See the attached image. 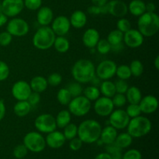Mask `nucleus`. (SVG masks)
<instances>
[{"instance_id":"nucleus-1","label":"nucleus","mask_w":159,"mask_h":159,"mask_svg":"<svg viewBox=\"0 0 159 159\" xmlns=\"http://www.w3.org/2000/svg\"><path fill=\"white\" fill-rule=\"evenodd\" d=\"M71 75L79 83H89L96 75V66L89 59H79L71 68Z\"/></svg>"},{"instance_id":"nucleus-2","label":"nucleus","mask_w":159,"mask_h":159,"mask_svg":"<svg viewBox=\"0 0 159 159\" xmlns=\"http://www.w3.org/2000/svg\"><path fill=\"white\" fill-rule=\"evenodd\" d=\"M102 126L96 120L89 119L82 121L78 127V135L85 144H93L99 139Z\"/></svg>"},{"instance_id":"nucleus-3","label":"nucleus","mask_w":159,"mask_h":159,"mask_svg":"<svg viewBox=\"0 0 159 159\" xmlns=\"http://www.w3.org/2000/svg\"><path fill=\"white\" fill-rule=\"evenodd\" d=\"M138 30L144 37H152L159 30V16L156 12H145L138 20Z\"/></svg>"},{"instance_id":"nucleus-4","label":"nucleus","mask_w":159,"mask_h":159,"mask_svg":"<svg viewBox=\"0 0 159 159\" xmlns=\"http://www.w3.org/2000/svg\"><path fill=\"white\" fill-rule=\"evenodd\" d=\"M152 124L150 120L144 116L131 118L127 127V133L133 138H140L150 133Z\"/></svg>"},{"instance_id":"nucleus-5","label":"nucleus","mask_w":159,"mask_h":159,"mask_svg":"<svg viewBox=\"0 0 159 159\" xmlns=\"http://www.w3.org/2000/svg\"><path fill=\"white\" fill-rule=\"evenodd\" d=\"M56 35L51 26H41L34 34L32 43L34 48L40 51H46L53 47Z\"/></svg>"},{"instance_id":"nucleus-6","label":"nucleus","mask_w":159,"mask_h":159,"mask_svg":"<svg viewBox=\"0 0 159 159\" xmlns=\"http://www.w3.org/2000/svg\"><path fill=\"white\" fill-rule=\"evenodd\" d=\"M68 111L71 115L75 116H85L89 113L92 108L91 101L89 100L84 96H79L73 97L68 105Z\"/></svg>"},{"instance_id":"nucleus-7","label":"nucleus","mask_w":159,"mask_h":159,"mask_svg":"<svg viewBox=\"0 0 159 159\" xmlns=\"http://www.w3.org/2000/svg\"><path fill=\"white\" fill-rule=\"evenodd\" d=\"M23 144L28 151L34 153H40L46 148V141L41 133L38 131H30L23 138Z\"/></svg>"},{"instance_id":"nucleus-8","label":"nucleus","mask_w":159,"mask_h":159,"mask_svg":"<svg viewBox=\"0 0 159 159\" xmlns=\"http://www.w3.org/2000/svg\"><path fill=\"white\" fill-rule=\"evenodd\" d=\"M30 26L27 22L22 18L13 17L8 20L6 23V31L12 37H22L29 33Z\"/></svg>"},{"instance_id":"nucleus-9","label":"nucleus","mask_w":159,"mask_h":159,"mask_svg":"<svg viewBox=\"0 0 159 159\" xmlns=\"http://www.w3.org/2000/svg\"><path fill=\"white\" fill-rule=\"evenodd\" d=\"M34 127L40 133H51L57 129L55 116L50 113H43L39 115L34 120Z\"/></svg>"},{"instance_id":"nucleus-10","label":"nucleus","mask_w":159,"mask_h":159,"mask_svg":"<svg viewBox=\"0 0 159 159\" xmlns=\"http://www.w3.org/2000/svg\"><path fill=\"white\" fill-rule=\"evenodd\" d=\"M117 65L112 60H104L96 67V75L101 80H110L116 75Z\"/></svg>"},{"instance_id":"nucleus-11","label":"nucleus","mask_w":159,"mask_h":159,"mask_svg":"<svg viewBox=\"0 0 159 159\" xmlns=\"http://www.w3.org/2000/svg\"><path fill=\"white\" fill-rule=\"evenodd\" d=\"M130 120V118L127 114L125 110L120 108L113 110L109 116L110 125L116 130H124L127 128Z\"/></svg>"},{"instance_id":"nucleus-12","label":"nucleus","mask_w":159,"mask_h":159,"mask_svg":"<svg viewBox=\"0 0 159 159\" xmlns=\"http://www.w3.org/2000/svg\"><path fill=\"white\" fill-rule=\"evenodd\" d=\"M114 106L112 102L111 98L106 97V96H99L94 102L93 110L95 113L99 116H109L110 113L114 110Z\"/></svg>"},{"instance_id":"nucleus-13","label":"nucleus","mask_w":159,"mask_h":159,"mask_svg":"<svg viewBox=\"0 0 159 159\" xmlns=\"http://www.w3.org/2000/svg\"><path fill=\"white\" fill-rule=\"evenodd\" d=\"M23 9V0H3L2 2V12L7 17H16Z\"/></svg>"},{"instance_id":"nucleus-14","label":"nucleus","mask_w":159,"mask_h":159,"mask_svg":"<svg viewBox=\"0 0 159 159\" xmlns=\"http://www.w3.org/2000/svg\"><path fill=\"white\" fill-rule=\"evenodd\" d=\"M12 96L17 101L27 100L28 97L32 93L30 85L24 80H20L16 82L11 89Z\"/></svg>"},{"instance_id":"nucleus-15","label":"nucleus","mask_w":159,"mask_h":159,"mask_svg":"<svg viewBox=\"0 0 159 159\" xmlns=\"http://www.w3.org/2000/svg\"><path fill=\"white\" fill-rule=\"evenodd\" d=\"M51 28L56 36H64L65 37L71 29V23L69 18L63 15L57 16L54 18L51 23Z\"/></svg>"},{"instance_id":"nucleus-16","label":"nucleus","mask_w":159,"mask_h":159,"mask_svg":"<svg viewBox=\"0 0 159 159\" xmlns=\"http://www.w3.org/2000/svg\"><path fill=\"white\" fill-rule=\"evenodd\" d=\"M144 37L140 33L138 30L130 29L124 34L123 42L127 47L130 48H138L143 44Z\"/></svg>"},{"instance_id":"nucleus-17","label":"nucleus","mask_w":159,"mask_h":159,"mask_svg":"<svg viewBox=\"0 0 159 159\" xmlns=\"http://www.w3.org/2000/svg\"><path fill=\"white\" fill-rule=\"evenodd\" d=\"M108 13L117 18L124 17L128 12L127 5L122 0H110L107 2Z\"/></svg>"},{"instance_id":"nucleus-18","label":"nucleus","mask_w":159,"mask_h":159,"mask_svg":"<svg viewBox=\"0 0 159 159\" xmlns=\"http://www.w3.org/2000/svg\"><path fill=\"white\" fill-rule=\"evenodd\" d=\"M139 107L141 113L145 114H152L156 112L158 108V100L153 95H148L141 98Z\"/></svg>"},{"instance_id":"nucleus-19","label":"nucleus","mask_w":159,"mask_h":159,"mask_svg":"<svg viewBox=\"0 0 159 159\" xmlns=\"http://www.w3.org/2000/svg\"><path fill=\"white\" fill-rule=\"evenodd\" d=\"M47 137L45 138L46 145L52 149H58L61 148L65 144L66 139L64 136L63 133L58 130H54L51 133L47 134Z\"/></svg>"},{"instance_id":"nucleus-20","label":"nucleus","mask_w":159,"mask_h":159,"mask_svg":"<svg viewBox=\"0 0 159 159\" xmlns=\"http://www.w3.org/2000/svg\"><path fill=\"white\" fill-rule=\"evenodd\" d=\"M100 39L99 31L95 28H89L82 35V43L89 49H93Z\"/></svg>"},{"instance_id":"nucleus-21","label":"nucleus","mask_w":159,"mask_h":159,"mask_svg":"<svg viewBox=\"0 0 159 159\" xmlns=\"http://www.w3.org/2000/svg\"><path fill=\"white\" fill-rule=\"evenodd\" d=\"M54 20V12L48 6H41L37 10V21L41 26H47L51 25Z\"/></svg>"},{"instance_id":"nucleus-22","label":"nucleus","mask_w":159,"mask_h":159,"mask_svg":"<svg viewBox=\"0 0 159 159\" xmlns=\"http://www.w3.org/2000/svg\"><path fill=\"white\" fill-rule=\"evenodd\" d=\"M117 134L118 133L116 129L112 127L111 125L106 126L104 128H102L99 141L107 145V144L114 142Z\"/></svg>"},{"instance_id":"nucleus-23","label":"nucleus","mask_w":159,"mask_h":159,"mask_svg":"<svg viewBox=\"0 0 159 159\" xmlns=\"http://www.w3.org/2000/svg\"><path fill=\"white\" fill-rule=\"evenodd\" d=\"M71 26L75 29L83 28L87 23V16L82 10H75L71 13L69 18Z\"/></svg>"},{"instance_id":"nucleus-24","label":"nucleus","mask_w":159,"mask_h":159,"mask_svg":"<svg viewBox=\"0 0 159 159\" xmlns=\"http://www.w3.org/2000/svg\"><path fill=\"white\" fill-rule=\"evenodd\" d=\"M29 84L32 92L38 93L40 94L46 91L48 86L47 79L41 75L34 76V78H32Z\"/></svg>"},{"instance_id":"nucleus-25","label":"nucleus","mask_w":159,"mask_h":159,"mask_svg":"<svg viewBox=\"0 0 159 159\" xmlns=\"http://www.w3.org/2000/svg\"><path fill=\"white\" fill-rule=\"evenodd\" d=\"M127 7L130 13L134 16L139 17L146 12V3L142 0H132Z\"/></svg>"},{"instance_id":"nucleus-26","label":"nucleus","mask_w":159,"mask_h":159,"mask_svg":"<svg viewBox=\"0 0 159 159\" xmlns=\"http://www.w3.org/2000/svg\"><path fill=\"white\" fill-rule=\"evenodd\" d=\"M32 107L26 100L17 101L13 107V113L19 117L27 116L31 111Z\"/></svg>"},{"instance_id":"nucleus-27","label":"nucleus","mask_w":159,"mask_h":159,"mask_svg":"<svg viewBox=\"0 0 159 159\" xmlns=\"http://www.w3.org/2000/svg\"><path fill=\"white\" fill-rule=\"evenodd\" d=\"M125 96L127 101L129 103L138 104L142 98V93L141 89L137 86H129L128 89L126 92Z\"/></svg>"},{"instance_id":"nucleus-28","label":"nucleus","mask_w":159,"mask_h":159,"mask_svg":"<svg viewBox=\"0 0 159 159\" xmlns=\"http://www.w3.org/2000/svg\"><path fill=\"white\" fill-rule=\"evenodd\" d=\"M100 94L102 96H106L108 98H112L116 93V88H115L114 82L110 80H103L101 82L99 86Z\"/></svg>"},{"instance_id":"nucleus-29","label":"nucleus","mask_w":159,"mask_h":159,"mask_svg":"<svg viewBox=\"0 0 159 159\" xmlns=\"http://www.w3.org/2000/svg\"><path fill=\"white\" fill-rule=\"evenodd\" d=\"M71 114L68 110H62L57 113L55 116V121L57 127L60 129H63L66 127L68 124L71 123Z\"/></svg>"},{"instance_id":"nucleus-30","label":"nucleus","mask_w":159,"mask_h":159,"mask_svg":"<svg viewBox=\"0 0 159 159\" xmlns=\"http://www.w3.org/2000/svg\"><path fill=\"white\" fill-rule=\"evenodd\" d=\"M53 47L54 49L61 54L66 53L70 48V42L64 36H56Z\"/></svg>"},{"instance_id":"nucleus-31","label":"nucleus","mask_w":159,"mask_h":159,"mask_svg":"<svg viewBox=\"0 0 159 159\" xmlns=\"http://www.w3.org/2000/svg\"><path fill=\"white\" fill-rule=\"evenodd\" d=\"M134 138L127 132H124L117 134L114 143L121 149L127 148L131 145Z\"/></svg>"},{"instance_id":"nucleus-32","label":"nucleus","mask_w":159,"mask_h":159,"mask_svg":"<svg viewBox=\"0 0 159 159\" xmlns=\"http://www.w3.org/2000/svg\"><path fill=\"white\" fill-rule=\"evenodd\" d=\"M83 96L89 101H96L100 96V91L99 87L94 85H89L83 89Z\"/></svg>"},{"instance_id":"nucleus-33","label":"nucleus","mask_w":159,"mask_h":159,"mask_svg":"<svg viewBox=\"0 0 159 159\" xmlns=\"http://www.w3.org/2000/svg\"><path fill=\"white\" fill-rule=\"evenodd\" d=\"M123 39H124V33L120 31L119 30L116 29L113 30L109 33L107 40L111 44V46H113V45L123 43Z\"/></svg>"},{"instance_id":"nucleus-34","label":"nucleus","mask_w":159,"mask_h":159,"mask_svg":"<svg viewBox=\"0 0 159 159\" xmlns=\"http://www.w3.org/2000/svg\"><path fill=\"white\" fill-rule=\"evenodd\" d=\"M57 102L62 106H68L70 101L72 99L71 93L67 88H61L58 90L57 93Z\"/></svg>"},{"instance_id":"nucleus-35","label":"nucleus","mask_w":159,"mask_h":159,"mask_svg":"<svg viewBox=\"0 0 159 159\" xmlns=\"http://www.w3.org/2000/svg\"><path fill=\"white\" fill-rule=\"evenodd\" d=\"M120 148L118 147L114 142L106 145V151L107 153L110 155L112 159H122L123 153Z\"/></svg>"},{"instance_id":"nucleus-36","label":"nucleus","mask_w":159,"mask_h":159,"mask_svg":"<svg viewBox=\"0 0 159 159\" xmlns=\"http://www.w3.org/2000/svg\"><path fill=\"white\" fill-rule=\"evenodd\" d=\"M129 68L131 72V76L134 77H140L144 72V65L142 62L138 59L132 61L129 65Z\"/></svg>"},{"instance_id":"nucleus-37","label":"nucleus","mask_w":159,"mask_h":159,"mask_svg":"<svg viewBox=\"0 0 159 159\" xmlns=\"http://www.w3.org/2000/svg\"><path fill=\"white\" fill-rule=\"evenodd\" d=\"M63 134L66 140H71L78 135V126L73 123H70L63 128Z\"/></svg>"},{"instance_id":"nucleus-38","label":"nucleus","mask_w":159,"mask_h":159,"mask_svg":"<svg viewBox=\"0 0 159 159\" xmlns=\"http://www.w3.org/2000/svg\"><path fill=\"white\" fill-rule=\"evenodd\" d=\"M119 79L123 80H127L131 77V72H130L129 65H120L116 67V75Z\"/></svg>"},{"instance_id":"nucleus-39","label":"nucleus","mask_w":159,"mask_h":159,"mask_svg":"<svg viewBox=\"0 0 159 159\" xmlns=\"http://www.w3.org/2000/svg\"><path fill=\"white\" fill-rule=\"evenodd\" d=\"M111 44L107 39H99L96 46V51L100 54H107L110 51H111Z\"/></svg>"},{"instance_id":"nucleus-40","label":"nucleus","mask_w":159,"mask_h":159,"mask_svg":"<svg viewBox=\"0 0 159 159\" xmlns=\"http://www.w3.org/2000/svg\"><path fill=\"white\" fill-rule=\"evenodd\" d=\"M111 99L114 107H117V108H121V107H124L127 102L125 94H121V93H116L111 98Z\"/></svg>"},{"instance_id":"nucleus-41","label":"nucleus","mask_w":159,"mask_h":159,"mask_svg":"<svg viewBox=\"0 0 159 159\" xmlns=\"http://www.w3.org/2000/svg\"><path fill=\"white\" fill-rule=\"evenodd\" d=\"M67 89L69 91V93H71L72 98L81 96L82 94V92H83V89L81 85V83H79L77 82L70 83L68 86L67 87Z\"/></svg>"},{"instance_id":"nucleus-42","label":"nucleus","mask_w":159,"mask_h":159,"mask_svg":"<svg viewBox=\"0 0 159 159\" xmlns=\"http://www.w3.org/2000/svg\"><path fill=\"white\" fill-rule=\"evenodd\" d=\"M125 111L130 119L140 116V115L142 113L141 111V108H140L139 107V104L129 103V105L127 106Z\"/></svg>"},{"instance_id":"nucleus-43","label":"nucleus","mask_w":159,"mask_h":159,"mask_svg":"<svg viewBox=\"0 0 159 159\" xmlns=\"http://www.w3.org/2000/svg\"><path fill=\"white\" fill-rule=\"evenodd\" d=\"M116 29L119 30L122 33H126L131 29V23L129 20L122 17V18H119L116 23Z\"/></svg>"},{"instance_id":"nucleus-44","label":"nucleus","mask_w":159,"mask_h":159,"mask_svg":"<svg viewBox=\"0 0 159 159\" xmlns=\"http://www.w3.org/2000/svg\"><path fill=\"white\" fill-rule=\"evenodd\" d=\"M28 153V149L24 144H19L16 146L13 149V156L17 159H22L26 156Z\"/></svg>"},{"instance_id":"nucleus-45","label":"nucleus","mask_w":159,"mask_h":159,"mask_svg":"<svg viewBox=\"0 0 159 159\" xmlns=\"http://www.w3.org/2000/svg\"><path fill=\"white\" fill-rule=\"evenodd\" d=\"M48 85L52 87H56L60 85L62 82V76L59 73L54 72L50 75L47 79Z\"/></svg>"},{"instance_id":"nucleus-46","label":"nucleus","mask_w":159,"mask_h":159,"mask_svg":"<svg viewBox=\"0 0 159 159\" xmlns=\"http://www.w3.org/2000/svg\"><path fill=\"white\" fill-rule=\"evenodd\" d=\"M42 0H23L24 7L31 11L38 10L42 6Z\"/></svg>"},{"instance_id":"nucleus-47","label":"nucleus","mask_w":159,"mask_h":159,"mask_svg":"<svg viewBox=\"0 0 159 159\" xmlns=\"http://www.w3.org/2000/svg\"><path fill=\"white\" fill-rule=\"evenodd\" d=\"M115 88H116V93H121V94H125L129 88V85L127 83V80H123L119 79L114 82Z\"/></svg>"},{"instance_id":"nucleus-48","label":"nucleus","mask_w":159,"mask_h":159,"mask_svg":"<svg viewBox=\"0 0 159 159\" xmlns=\"http://www.w3.org/2000/svg\"><path fill=\"white\" fill-rule=\"evenodd\" d=\"M10 74L9 67L6 62L0 61V82L6 81Z\"/></svg>"},{"instance_id":"nucleus-49","label":"nucleus","mask_w":159,"mask_h":159,"mask_svg":"<svg viewBox=\"0 0 159 159\" xmlns=\"http://www.w3.org/2000/svg\"><path fill=\"white\" fill-rule=\"evenodd\" d=\"M122 159H142V155L138 149H130L123 154Z\"/></svg>"},{"instance_id":"nucleus-50","label":"nucleus","mask_w":159,"mask_h":159,"mask_svg":"<svg viewBox=\"0 0 159 159\" xmlns=\"http://www.w3.org/2000/svg\"><path fill=\"white\" fill-rule=\"evenodd\" d=\"M12 36L7 31H3L0 33V46H9L12 40Z\"/></svg>"},{"instance_id":"nucleus-51","label":"nucleus","mask_w":159,"mask_h":159,"mask_svg":"<svg viewBox=\"0 0 159 159\" xmlns=\"http://www.w3.org/2000/svg\"><path fill=\"white\" fill-rule=\"evenodd\" d=\"M82 144H83V142L82 141V140H81L79 137H75V138L70 140L69 148L71 149V151L77 152V151L80 150L81 148L82 147Z\"/></svg>"},{"instance_id":"nucleus-52","label":"nucleus","mask_w":159,"mask_h":159,"mask_svg":"<svg viewBox=\"0 0 159 159\" xmlns=\"http://www.w3.org/2000/svg\"><path fill=\"white\" fill-rule=\"evenodd\" d=\"M40 94L38 93H35V92H32L30 95L29 96L27 99V102L30 104L31 107H35L37 106L39 102H40Z\"/></svg>"},{"instance_id":"nucleus-53","label":"nucleus","mask_w":159,"mask_h":159,"mask_svg":"<svg viewBox=\"0 0 159 159\" xmlns=\"http://www.w3.org/2000/svg\"><path fill=\"white\" fill-rule=\"evenodd\" d=\"M87 11H88L89 13L92 14V15H99V14H101L100 7L94 6V5L89 6V7L88 8V10Z\"/></svg>"},{"instance_id":"nucleus-54","label":"nucleus","mask_w":159,"mask_h":159,"mask_svg":"<svg viewBox=\"0 0 159 159\" xmlns=\"http://www.w3.org/2000/svg\"><path fill=\"white\" fill-rule=\"evenodd\" d=\"M6 113V107L2 99H0V121L4 119Z\"/></svg>"},{"instance_id":"nucleus-55","label":"nucleus","mask_w":159,"mask_h":159,"mask_svg":"<svg viewBox=\"0 0 159 159\" xmlns=\"http://www.w3.org/2000/svg\"><path fill=\"white\" fill-rule=\"evenodd\" d=\"M156 10V6L154 2H148L146 4V12H155Z\"/></svg>"},{"instance_id":"nucleus-56","label":"nucleus","mask_w":159,"mask_h":159,"mask_svg":"<svg viewBox=\"0 0 159 159\" xmlns=\"http://www.w3.org/2000/svg\"><path fill=\"white\" fill-rule=\"evenodd\" d=\"M8 22V17L3 13L2 12H0V27L6 25Z\"/></svg>"},{"instance_id":"nucleus-57","label":"nucleus","mask_w":159,"mask_h":159,"mask_svg":"<svg viewBox=\"0 0 159 159\" xmlns=\"http://www.w3.org/2000/svg\"><path fill=\"white\" fill-rule=\"evenodd\" d=\"M91 1L93 5L100 7V6H105V5L108 2L109 0H91Z\"/></svg>"},{"instance_id":"nucleus-58","label":"nucleus","mask_w":159,"mask_h":159,"mask_svg":"<svg viewBox=\"0 0 159 159\" xmlns=\"http://www.w3.org/2000/svg\"><path fill=\"white\" fill-rule=\"evenodd\" d=\"M101 82H102V80H101L100 79H99L96 75H95L94 77L92 79V80L90 81V82L92 83V85H94V86H97V87L99 86Z\"/></svg>"},{"instance_id":"nucleus-59","label":"nucleus","mask_w":159,"mask_h":159,"mask_svg":"<svg viewBox=\"0 0 159 159\" xmlns=\"http://www.w3.org/2000/svg\"><path fill=\"white\" fill-rule=\"evenodd\" d=\"M94 159H112L110 155L107 152H102V153L99 154L96 156Z\"/></svg>"},{"instance_id":"nucleus-60","label":"nucleus","mask_w":159,"mask_h":159,"mask_svg":"<svg viewBox=\"0 0 159 159\" xmlns=\"http://www.w3.org/2000/svg\"><path fill=\"white\" fill-rule=\"evenodd\" d=\"M123 48H124V45H123V43H119V44L113 45V46H112L111 51H121V50H123Z\"/></svg>"},{"instance_id":"nucleus-61","label":"nucleus","mask_w":159,"mask_h":159,"mask_svg":"<svg viewBox=\"0 0 159 159\" xmlns=\"http://www.w3.org/2000/svg\"><path fill=\"white\" fill-rule=\"evenodd\" d=\"M154 66H155V69L159 70V56H156L154 61Z\"/></svg>"},{"instance_id":"nucleus-62","label":"nucleus","mask_w":159,"mask_h":159,"mask_svg":"<svg viewBox=\"0 0 159 159\" xmlns=\"http://www.w3.org/2000/svg\"><path fill=\"white\" fill-rule=\"evenodd\" d=\"M2 11V2H0V12Z\"/></svg>"},{"instance_id":"nucleus-63","label":"nucleus","mask_w":159,"mask_h":159,"mask_svg":"<svg viewBox=\"0 0 159 159\" xmlns=\"http://www.w3.org/2000/svg\"></svg>"}]
</instances>
